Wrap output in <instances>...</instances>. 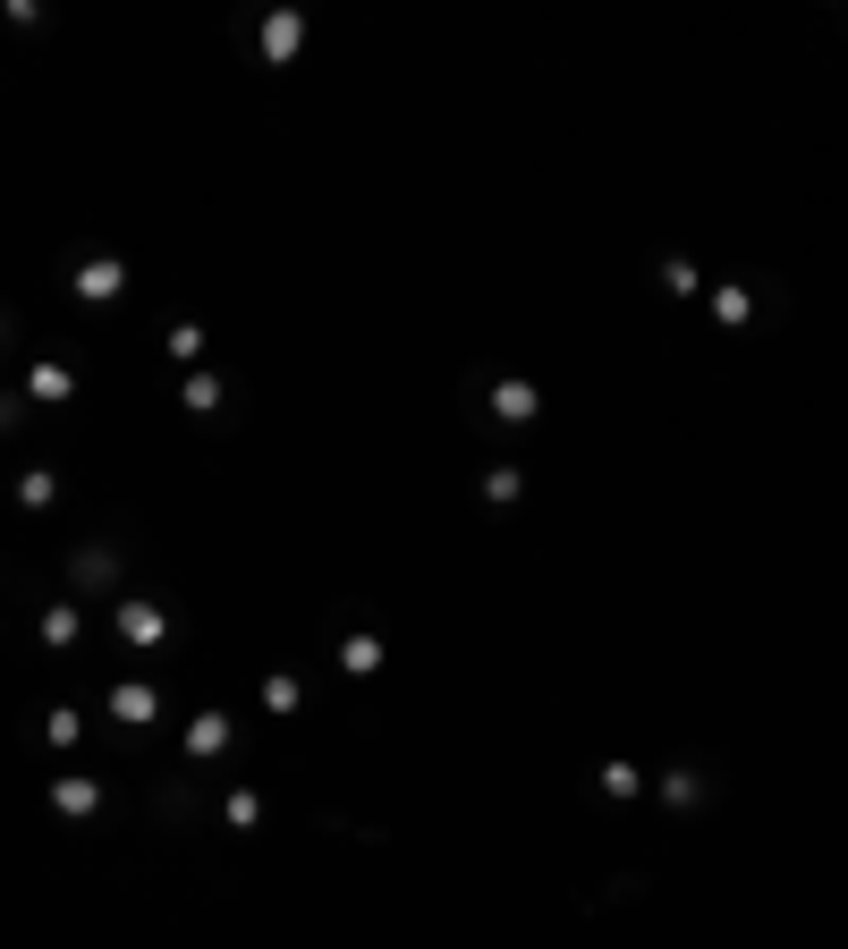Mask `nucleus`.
<instances>
[{
    "label": "nucleus",
    "mask_w": 848,
    "mask_h": 949,
    "mask_svg": "<svg viewBox=\"0 0 848 949\" xmlns=\"http://www.w3.org/2000/svg\"><path fill=\"white\" fill-rule=\"evenodd\" d=\"M297 52H306V18L297 9H272L263 18V60H297Z\"/></svg>",
    "instance_id": "nucleus-1"
},
{
    "label": "nucleus",
    "mask_w": 848,
    "mask_h": 949,
    "mask_svg": "<svg viewBox=\"0 0 848 949\" xmlns=\"http://www.w3.org/2000/svg\"><path fill=\"white\" fill-rule=\"evenodd\" d=\"M492 415H501V424H535V415H543V390H535V381H492Z\"/></svg>",
    "instance_id": "nucleus-2"
},
{
    "label": "nucleus",
    "mask_w": 848,
    "mask_h": 949,
    "mask_svg": "<svg viewBox=\"0 0 848 949\" xmlns=\"http://www.w3.org/2000/svg\"><path fill=\"white\" fill-rule=\"evenodd\" d=\"M119 288H128V272H119V263H111V254H94V263H77V297H119Z\"/></svg>",
    "instance_id": "nucleus-3"
},
{
    "label": "nucleus",
    "mask_w": 848,
    "mask_h": 949,
    "mask_svg": "<svg viewBox=\"0 0 848 949\" xmlns=\"http://www.w3.org/2000/svg\"><path fill=\"white\" fill-rule=\"evenodd\" d=\"M111 712H119V721H153V712H162V696H153L145 678H119V687H111Z\"/></svg>",
    "instance_id": "nucleus-4"
},
{
    "label": "nucleus",
    "mask_w": 848,
    "mask_h": 949,
    "mask_svg": "<svg viewBox=\"0 0 848 949\" xmlns=\"http://www.w3.org/2000/svg\"><path fill=\"white\" fill-rule=\"evenodd\" d=\"M119 636H128V644H162L170 619L153 610V602H128V610H119Z\"/></svg>",
    "instance_id": "nucleus-5"
},
{
    "label": "nucleus",
    "mask_w": 848,
    "mask_h": 949,
    "mask_svg": "<svg viewBox=\"0 0 848 949\" xmlns=\"http://www.w3.org/2000/svg\"><path fill=\"white\" fill-rule=\"evenodd\" d=\"M187 755H229V721L221 712H204V721L187 729Z\"/></svg>",
    "instance_id": "nucleus-6"
},
{
    "label": "nucleus",
    "mask_w": 848,
    "mask_h": 949,
    "mask_svg": "<svg viewBox=\"0 0 848 949\" xmlns=\"http://www.w3.org/2000/svg\"><path fill=\"white\" fill-rule=\"evenodd\" d=\"M221 823H229V831H255V823H263V797H255V789H229V797H221Z\"/></svg>",
    "instance_id": "nucleus-7"
},
{
    "label": "nucleus",
    "mask_w": 848,
    "mask_h": 949,
    "mask_svg": "<svg viewBox=\"0 0 848 949\" xmlns=\"http://www.w3.org/2000/svg\"><path fill=\"white\" fill-rule=\"evenodd\" d=\"M68 576H77V585H111V576H119V560H111V551H77V560H68Z\"/></svg>",
    "instance_id": "nucleus-8"
},
{
    "label": "nucleus",
    "mask_w": 848,
    "mask_h": 949,
    "mask_svg": "<svg viewBox=\"0 0 848 949\" xmlns=\"http://www.w3.org/2000/svg\"><path fill=\"white\" fill-rule=\"evenodd\" d=\"M77 628H85V619H77L68 602H51V610H43V644H77Z\"/></svg>",
    "instance_id": "nucleus-9"
},
{
    "label": "nucleus",
    "mask_w": 848,
    "mask_h": 949,
    "mask_svg": "<svg viewBox=\"0 0 848 949\" xmlns=\"http://www.w3.org/2000/svg\"><path fill=\"white\" fill-rule=\"evenodd\" d=\"M696 281H704V272H696L687 254H671V263H662V288H671V297H696Z\"/></svg>",
    "instance_id": "nucleus-10"
},
{
    "label": "nucleus",
    "mask_w": 848,
    "mask_h": 949,
    "mask_svg": "<svg viewBox=\"0 0 848 949\" xmlns=\"http://www.w3.org/2000/svg\"><path fill=\"white\" fill-rule=\"evenodd\" d=\"M340 662L365 678V670H382V644H374V636H348V644H340Z\"/></svg>",
    "instance_id": "nucleus-11"
},
{
    "label": "nucleus",
    "mask_w": 848,
    "mask_h": 949,
    "mask_svg": "<svg viewBox=\"0 0 848 949\" xmlns=\"http://www.w3.org/2000/svg\"><path fill=\"white\" fill-rule=\"evenodd\" d=\"M51 797H60V814H94V805H102V797H94V780H60Z\"/></svg>",
    "instance_id": "nucleus-12"
},
{
    "label": "nucleus",
    "mask_w": 848,
    "mask_h": 949,
    "mask_svg": "<svg viewBox=\"0 0 848 949\" xmlns=\"http://www.w3.org/2000/svg\"><path fill=\"white\" fill-rule=\"evenodd\" d=\"M51 492H60V483H51L43 467H34V474H18V501H26V508H51Z\"/></svg>",
    "instance_id": "nucleus-13"
},
{
    "label": "nucleus",
    "mask_w": 848,
    "mask_h": 949,
    "mask_svg": "<svg viewBox=\"0 0 848 949\" xmlns=\"http://www.w3.org/2000/svg\"><path fill=\"white\" fill-rule=\"evenodd\" d=\"M747 306H755L747 288H713V315H721V322H747Z\"/></svg>",
    "instance_id": "nucleus-14"
},
{
    "label": "nucleus",
    "mask_w": 848,
    "mask_h": 949,
    "mask_svg": "<svg viewBox=\"0 0 848 949\" xmlns=\"http://www.w3.org/2000/svg\"><path fill=\"white\" fill-rule=\"evenodd\" d=\"M484 501H492V508L518 501V467H492V474H484Z\"/></svg>",
    "instance_id": "nucleus-15"
},
{
    "label": "nucleus",
    "mask_w": 848,
    "mask_h": 949,
    "mask_svg": "<svg viewBox=\"0 0 848 949\" xmlns=\"http://www.w3.org/2000/svg\"><path fill=\"white\" fill-rule=\"evenodd\" d=\"M263 704H272V712H297V678H289V670H280V678H263Z\"/></svg>",
    "instance_id": "nucleus-16"
},
{
    "label": "nucleus",
    "mask_w": 848,
    "mask_h": 949,
    "mask_svg": "<svg viewBox=\"0 0 848 949\" xmlns=\"http://www.w3.org/2000/svg\"><path fill=\"white\" fill-rule=\"evenodd\" d=\"M187 408H196V415H213V408H221V381H213V374H196V381H187Z\"/></svg>",
    "instance_id": "nucleus-17"
},
{
    "label": "nucleus",
    "mask_w": 848,
    "mask_h": 949,
    "mask_svg": "<svg viewBox=\"0 0 848 949\" xmlns=\"http://www.w3.org/2000/svg\"><path fill=\"white\" fill-rule=\"evenodd\" d=\"M662 797H671V805H696V797H704V780H696V771H671V780H662Z\"/></svg>",
    "instance_id": "nucleus-18"
}]
</instances>
